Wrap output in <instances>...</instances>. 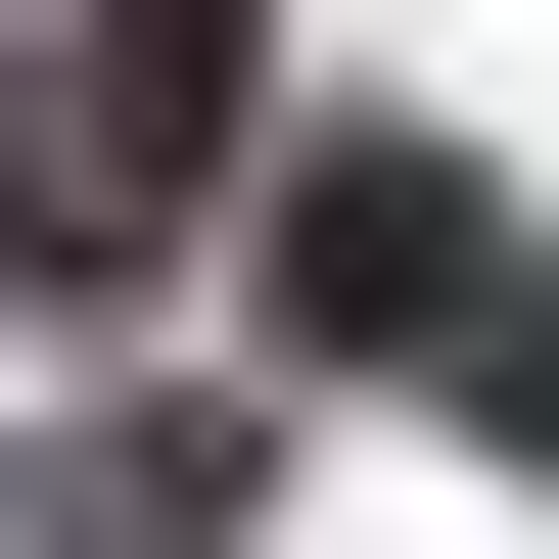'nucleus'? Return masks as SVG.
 Segmentation results:
<instances>
[{
    "instance_id": "1",
    "label": "nucleus",
    "mask_w": 559,
    "mask_h": 559,
    "mask_svg": "<svg viewBox=\"0 0 559 559\" xmlns=\"http://www.w3.org/2000/svg\"><path fill=\"white\" fill-rule=\"evenodd\" d=\"M280 326H326V373H419V419H513V466H559V234H513V187H419V140H280Z\"/></svg>"
}]
</instances>
